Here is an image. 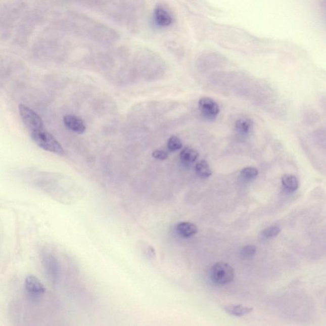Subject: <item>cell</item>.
I'll use <instances>...</instances> for the list:
<instances>
[{
    "instance_id": "6da1fadb",
    "label": "cell",
    "mask_w": 326,
    "mask_h": 326,
    "mask_svg": "<svg viewBox=\"0 0 326 326\" xmlns=\"http://www.w3.org/2000/svg\"><path fill=\"white\" fill-rule=\"evenodd\" d=\"M39 256L46 278L51 284L55 285L58 283L60 274V263L57 257L50 249L43 247L40 249Z\"/></svg>"
},
{
    "instance_id": "7a4b0ae2",
    "label": "cell",
    "mask_w": 326,
    "mask_h": 326,
    "mask_svg": "<svg viewBox=\"0 0 326 326\" xmlns=\"http://www.w3.org/2000/svg\"><path fill=\"white\" fill-rule=\"evenodd\" d=\"M31 137L36 145L46 151L63 156L65 151L57 139L45 129L31 132Z\"/></svg>"
},
{
    "instance_id": "3957f363",
    "label": "cell",
    "mask_w": 326,
    "mask_h": 326,
    "mask_svg": "<svg viewBox=\"0 0 326 326\" xmlns=\"http://www.w3.org/2000/svg\"><path fill=\"white\" fill-rule=\"evenodd\" d=\"M235 274V269L229 264L218 262L212 267L210 276L215 284L224 285L234 281Z\"/></svg>"
},
{
    "instance_id": "277c9868",
    "label": "cell",
    "mask_w": 326,
    "mask_h": 326,
    "mask_svg": "<svg viewBox=\"0 0 326 326\" xmlns=\"http://www.w3.org/2000/svg\"><path fill=\"white\" fill-rule=\"evenodd\" d=\"M19 109L22 121L31 133L44 129L42 119L33 110L23 104L19 105Z\"/></svg>"
},
{
    "instance_id": "5b68a950",
    "label": "cell",
    "mask_w": 326,
    "mask_h": 326,
    "mask_svg": "<svg viewBox=\"0 0 326 326\" xmlns=\"http://www.w3.org/2000/svg\"><path fill=\"white\" fill-rule=\"evenodd\" d=\"M23 295L31 298H38L45 295L46 289L37 277L27 276L24 281Z\"/></svg>"
},
{
    "instance_id": "8992f818",
    "label": "cell",
    "mask_w": 326,
    "mask_h": 326,
    "mask_svg": "<svg viewBox=\"0 0 326 326\" xmlns=\"http://www.w3.org/2000/svg\"><path fill=\"white\" fill-rule=\"evenodd\" d=\"M198 106L202 116L208 120H214L220 112L219 105L210 98L201 99L198 102Z\"/></svg>"
},
{
    "instance_id": "52a82bcc",
    "label": "cell",
    "mask_w": 326,
    "mask_h": 326,
    "mask_svg": "<svg viewBox=\"0 0 326 326\" xmlns=\"http://www.w3.org/2000/svg\"><path fill=\"white\" fill-rule=\"evenodd\" d=\"M154 23L159 28H166L173 23V18L170 12L163 7L158 6L154 11Z\"/></svg>"
},
{
    "instance_id": "ba28073f",
    "label": "cell",
    "mask_w": 326,
    "mask_h": 326,
    "mask_svg": "<svg viewBox=\"0 0 326 326\" xmlns=\"http://www.w3.org/2000/svg\"><path fill=\"white\" fill-rule=\"evenodd\" d=\"M63 122L68 129L76 133L83 134L86 130L84 121L79 117L68 115L64 117Z\"/></svg>"
},
{
    "instance_id": "9c48e42d",
    "label": "cell",
    "mask_w": 326,
    "mask_h": 326,
    "mask_svg": "<svg viewBox=\"0 0 326 326\" xmlns=\"http://www.w3.org/2000/svg\"><path fill=\"white\" fill-rule=\"evenodd\" d=\"M175 230L179 236L188 239L197 234L198 227L193 223L180 222L176 225Z\"/></svg>"
},
{
    "instance_id": "30bf717a",
    "label": "cell",
    "mask_w": 326,
    "mask_h": 326,
    "mask_svg": "<svg viewBox=\"0 0 326 326\" xmlns=\"http://www.w3.org/2000/svg\"><path fill=\"white\" fill-rule=\"evenodd\" d=\"M224 310L228 314L242 317L251 313L253 308L242 305H227L224 306Z\"/></svg>"
},
{
    "instance_id": "8fae6325",
    "label": "cell",
    "mask_w": 326,
    "mask_h": 326,
    "mask_svg": "<svg viewBox=\"0 0 326 326\" xmlns=\"http://www.w3.org/2000/svg\"><path fill=\"white\" fill-rule=\"evenodd\" d=\"M198 156L199 154L195 149L186 148L181 151L180 159L183 165H190L197 161Z\"/></svg>"
},
{
    "instance_id": "7c38bea8",
    "label": "cell",
    "mask_w": 326,
    "mask_h": 326,
    "mask_svg": "<svg viewBox=\"0 0 326 326\" xmlns=\"http://www.w3.org/2000/svg\"><path fill=\"white\" fill-rule=\"evenodd\" d=\"M282 183L284 188L289 192H294L299 188V181L297 177L291 174H286L282 177Z\"/></svg>"
},
{
    "instance_id": "4fadbf2b",
    "label": "cell",
    "mask_w": 326,
    "mask_h": 326,
    "mask_svg": "<svg viewBox=\"0 0 326 326\" xmlns=\"http://www.w3.org/2000/svg\"><path fill=\"white\" fill-rule=\"evenodd\" d=\"M252 122L251 119L247 118H241L237 120L235 123V128L240 134L243 135H247L251 133L252 129Z\"/></svg>"
},
{
    "instance_id": "5bb4252c",
    "label": "cell",
    "mask_w": 326,
    "mask_h": 326,
    "mask_svg": "<svg viewBox=\"0 0 326 326\" xmlns=\"http://www.w3.org/2000/svg\"><path fill=\"white\" fill-rule=\"evenodd\" d=\"M196 172L201 178H207L212 175V170L209 164L205 160H201L198 162L195 166Z\"/></svg>"
},
{
    "instance_id": "9a60e30c",
    "label": "cell",
    "mask_w": 326,
    "mask_h": 326,
    "mask_svg": "<svg viewBox=\"0 0 326 326\" xmlns=\"http://www.w3.org/2000/svg\"><path fill=\"white\" fill-rule=\"evenodd\" d=\"M281 230V228L278 226L273 225V226L269 227L264 229L261 232V234H260V236L263 239L268 240L273 239V238L276 237L279 234Z\"/></svg>"
},
{
    "instance_id": "2e32d148",
    "label": "cell",
    "mask_w": 326,
    "mask_h": 326,
    "mask_svg": "<svg viewBox=\"0 0 326 326\" xmlns=\"http://www.w3.org/2000/svg\"><path fill=\"white\" fill-rule=\"evenodd\" d=\"M259 171L256 168L252 166H247V167L242 169L241 175L242 177L247 180H254L258 175Z\"/></svg>"
},
{
    "instance_id": "e0dca14e",
    "label": "cell",
    "mask_w": 326,
    "mask_h": 326,
    "mask_svg": "<svg viewBox=\"0 0 326 326\" xmlns=\"http://www.w3.org/2000/svg\"><path fill=\"white\" fill-rule=\"evenodd\" d=\"M167 148L171 152H175L182 148V141L177 136H173L168 139L167 142Z\"/></svg>"
},
{
    "instance_id": "ac0fdd59",
    "label": "cell",
    "mask_w": 326,
    "mask_h": 326,
    "mask_svg": "<svg viewBox=\"0 0 326 326\" xmlns=\"http://www.w3.org/2000/svg\"><path fill=\"white\" fill-rule=\"evenodd\" d=\"M257 251L256 247L254 246H246L243 247L241 252V256L244 258H250L256 254Z\"/></svg>"
},
{
    "instance_id": "d6986e66",
    "label": "cell",
    "mask_w": 326,
    "mask_h": 326,
    "mask_svg": "<svg viewBox=\"0 0 326 326\" xmlns=\"http://www.w3.org/2000/svg\"><path fill=\"white\" fill-rule=\"evenodd\" d=\"M152 156L154 158L158 159V160L163 161L168 159V153L165 151L158 149V150H155L152 153Z\"/></svg>"
}]
</instances>
